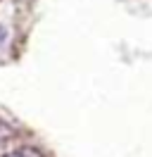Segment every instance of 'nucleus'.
<instances>
[{
  "label": "nucleus",
  "mask_w": 152,
  "mask_h": 157,
  "mask_svg": "<svg viewBox=\"0 0 152 157\" xmlns=\"http://www.w3.org/2000/svg\"><path fill=\"white\" fill-rule=\"evenodd\" d=\"M0 157H43L40 152H38L36 147H17V150H10V152H5V155H0Z\"/></svg>",
  "instance_id": "f257e3e1"
},
{
  "label": "nucleus",
  "mask_w": 152,
  "mask_h": 157,
  "mask_svg": "<svg viewBox=\"0 0 152 157\" xmlns=\"http://www.w3.org/2000/svg\"><path fill=\"white\" fill-rule=\"evenodd\" d=\"M14 136H17V128L12 126V124H7V121L0 119V145L7 143V140H12Z\"/></svg>",
  "instance_id": "f03ea898"
}]
</instances>
